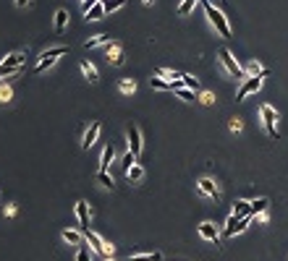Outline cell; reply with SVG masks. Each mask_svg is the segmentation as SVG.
<instances>
[{
	"mask_svg": "<svg viewBox=\"0 0 288 261\" xmlns=\"http://www.w3.org/2000/svg\"><path fill=\"white\" fill-rule=\"evenodd\" d=\"M63 55H68V47H66V44H58V47L45 50V52L40 55V60H37V65H34V73H45L48 68H53V65L58 63V58H63Z\"/></svg>",
	"mask_w": 288,
	"mask_h": 261,
	"instance_id": "2",
	"label": "cell"
},
{
	"mask_svg": "<svg viewBox=\"0 0 288 261\" xmlns=\"http://www.w3.org/2000/svg\"><path fill=\"white\" fill-rule=\"evenodd\" d=\"M259 115H262V123L267 128V136L270 138H278V110L273 105H259Z\"/></svg>",
	"mask_w": 288,
	"mask_h": 261,
	"instance_id": "4",
	"label": "cell"
},
{
	"mask_svg": "<svg viewBox=\"0 0 288 261\" xmlns=\"http://www.w3.org/2000/svg\"><path fill=\"white\" fill-rule=\"evenodd\" d=\"M126 136H128V152L139 157V154H142V149H144V138H142V130H139L136 126H128Z\"/></svg>",
	"mask_w": 288,
	"mask_h": 261,
	"instance_id": "8",
	"label": "cell"
},
{
	"mask_svg": "<svg viewBox=\"0 0 288 261\" xmlns=\"http://www.w3.org/2000/svg\"><path fill=\"white\" fill-rule=\"evenodd\" d=\"M197 188H199L202 196H210V199H218V196H220L218 183L212 180V178H199V180H197Z\"/></svg>",
	"mask_w": 288,
	"mask_h": 261,
	"instance_id": "11",
	"label": "cell"
},
{
	"mask_svg": "<svg viewBox=\"0 0 288 261\" xmlns=\"http://www.w3.org/2000/svg\"><path fill=\"white\" fill-rule=\"evenodd\" d=\"M142 3H144V5H152V3H155V0H142Z\"/></svg>",
	"mask_w": 288,
	"mask_h": 261,
	"instance_id": "41",
	"label": "cell"
},
{
	"mask_svg": "<svg viewBox=\"0 0 288 261\" xmlns=\"http://www.w3.org/2000/svg\"><path fill=\"white\" fill-rule=\"evenodd\" d=\"M79 68H81V73H84V79H89L92 84L100 81V73H97V68H95V65H92L89 60H81V63H79Z\"/></svg>",
	"mask_w": 288,
	"mask_h": 261,
	"instance_id": "21",
	"label": "cell"
},
{
	"mask_svg": "<svg viewBox=\"0 0 288 261\" xmlns=\"http://www.w3.org/2000/svg\"><path fill=\"white\" fill-rule=\"evenodd\" d=\"M76 219H79V227L81 230H89V209H87V201H76Z\"/></svg>",
	"mask_w": 288,
	"mask_h": 261,
	"instance_id": "15",
	"label": "cell"
},
{
	"mask_svg": "<svg viewBox=\"0 0 288 261\" xmlns=\"http://www.w3.org/2000/svg\"><path fill=\"white\" fill-rule=\"evenodd\" d=\"M102 5H105V13H115L126 5V0H102Z\"/></svg>",
	"mask_w": 288,
	"mask_h": 261,
	"instance_id": "31",
	"label": "cell"
},
{
	"mask_svg": "<svg viewBox=\"0 0 288 261\" xmlns=\"http://www.w3.org/2000/svg\"><path fill=\"white\" fill-rule=\"evenodd\" d=\"M150 87L157 89V91H173V84H171V81H165V79H160V76L150 79Z\"/></svg>",
	"mask_w": 288,
	"mask_h": 261,
	"instance_id": "25",
	"label": "cell"
},
{
	"mask_svg": "<svg viewBox=\"0 0 288 261\" xmlns=\"http://www.w3.org/2000/svg\"><path fill=\"white\" fill-rule=\"evenodd\" d=\"M102 44H113V42H110V34H95V37H89V40L84 42V47L87 50H95V47H102Z\"/></svg>",
	"mask_w": 288,
	"mask_h": 261,
	"instance_id": "17",
	"label": "cell"
},
{
	"mask_svg": "<svg viewBox=\"0 0 288 261\" xmlns=\"http://www.w3.org/2000/svg\"><path fill=\"white\" fill-rule=\"evenodd\" d=\"M262 79H265V76H252V79H244V84H241V87H238V91H236V102L246 99L249 94H257V91L262 89Z\"/></svg>",
	"mask_w": 288,
	"mask_h": 261,
	"instance_id": "6",
	"label": "cell"
},
{
	"mask_svg": "<svg viewBox=\"0 0 288 261\" xmlns=\"http://www.w3.org/2000/svg\"><path fill=\"white\" fill-rule=\"evenodd\" d=\"M157 76H160V79H171V84H175V81H181V79H183V73L171 71V68H160V71H157Z\"/></svg>",
	"mask_w": 288,
	"mask_h": 261,
	"instance_id": "28",
	"label": "cell"
},
{
	"mask_svg": "<svg viewBox=\"0 0 288 261\" xmlns=\"http://www.w3.org/2000/svg\"><path fill=\"white\" fill-rule=\"evenodd\" d=\"M183 87H186V89H191V91H199L202 89V84H199V79H194V76H189V73H183Z\"/></svg>",
	"mask_w": 288,
	"mask_h": 261,
	"instance_id": "32",
	"label": "cell"
},
{
	"mask_svg": "<svg viewBox=\"0 0 288 261\" xmlns=\"http://www.w3.org/2000/svg\"><path fill=\"white\" fill-rule=\"evenodd\" d=\"M204 13H207V18H210V24L215 26V32L220 34V37H230V24H228V18H226V13L220 11V8H215L210 3V0H204Z\"/></svg>",
	"mask_w": 288,
	"mask_h": 261,
	"instance_id": "1",
	"label": "cell"
},
{
	"mask_svg": "<svg viewBox=\"0 0 288 261\" xmlns=\"http://www.w3.org/2000/svg\"><path fill=\"white\" fill-rule=\"evenodd\" d=\"M136 160H139V157H136V154H131V152H128V154L123 157V173H128V170H131V167L136 165Z\"/></svg>",
	"mask_w": 288,
	"mask_h": 261,
	"instance_id": "34",
	"label": "cell"
},
{
	"mask_svg": "<svg viewBox=\"0 0 288 261\" xmlns=\"http://www.w3.org/2000/svg\"><path fill=\"white\" fill-rule=\"evenodd\" d=\"M60 238L66 240L68 246H81V243L87 240V238H84V230H73V227H66V230L60 232Z\"/></svg>",
	"mask_w": 288,
	"mask_h": 261,
	"instance_id": "12",
	"label": "cell"
},
{
	"mask_svg": "<svg viewBox=\"0 0 288 261\" xmlns=\"http://www.w3.org/2000/svg\"><path fill=\"white\" fill-rule=\"evenodd\" d=\"M97 183L102 185V188H108V191L115 188V183H113V178H110L108 173H97Z\"/></svg>",
	"mask_w": 288,
	"mask_h": 261,
	"instance_id": "33",
	"label": "cell"
},
{
	"mask_svg": "<svg viewBox=\"0 0 288 261\" xmlns=\"http://www.w3.org/2000/svg\"><path fill=\"white\" fill-rule=\"evenodd\" d=\"M24 63H26V52H11V55L3 60V65H8L11 71H18Z\"/></svg>",
	"mask_w": 288,
	"mask_h": 261,
	"instance_id": "16",
	"label": "cell"
},
{
	"mask_svg": "<svg viewBox=\"0 0 288 261\" xmlns=\"http://www.w3.org/2000/svg\"><path fill=\"white\" fill-rule=\"evenodd\" d=\"M81 3H87V0H81Z\"/></svg>",
	"mask_w": 288,
	"mask_h": 261,
	"instance_id": "43",
	"label": "cell"
},
{
	"mask_svg": "<svg viewBox=\"0 0 288 261\" xmlns=\"http://www.w3.org/2000/svg\"><path fill=\"white\" fill-rule=\"evenodd\" d=\"M87 21H100V18H105V5H102V0H97L95 5L89 8V11L84 13Z\"/></svg>",
	"mask_w": 288,
	"mask_h": 261,
	"instance_id": "19",
	"label": "cell"
},
{
	"mask_svg": "<svg viewBox=\"0 0 288 261\" xmlns=\"http://www.w3.org/2000/svg\"><path fill=\"white\" fill-rule=\"evenodd\" d=\"M13 99V89L11 84H0V105H8Z\"/></svg>",
	"mask_w": 288,
	"mask_h": 261,
	"instance_id": "30",
	"label": "cell"
},
{
	"mask_svg": "<svg viewBox=\"0 0 288 261\" xmlns=\"http://www.w3.org/2000/svg\"><path fill=\"white\" fill-rule=\"evenodd\" d=\"M105 261H115V259H105Z\"/></svg>",
	"mask_w": 288,
	"mask_h": 261,
	"instance_id": "42",
	"label": "cell"
},
{
	"mask_svg": "<svg viewBox=\"0 0 288 261\" xmlns=\"http://www.w3.org/2000/svg\"><path fill=\"white\" fill-rule=\"evenodd\" d=\"M267 207H270V199H265V196H259V199L252 201V209H249V217H257V214L267 212Z\"/></svg>",
	"mask_w": 288,
	"mask_h": 261,
	"instance_id": "20",
	"label": "cell"
},
{
	"mask_svg": "<svg viewBox=\"0 0 288 261\" xmlns=\"http://www.w3.org/2000/svg\"><path fill=\"white\" fill-rule=\"evenodd\" d=\"M197 3H199V0H181L178 8H175V13H178V16H189V13L194 11V5H197Z\"/></svg>",
	"mask_w": 288,
	"mask_h": 261,
	"instance_id": "27",
	"label": "cell"
},
{
	"mask_svg": "<svg viewBox=\"0 0 288 261\" xmlns=\"http://www.w3.org/2000/svg\"><path fill=\"white\" fill-rule=\"evenodd\" d=\"M228 128L233 130V133H241L244 130V123H241V118H230V123H228Z\"/></svg>",
	"mask_w": 288,
	"mask_h": 261,
	"instance_id": "35",
	"label": "cell"
},
{
	"mask_svg": "<svg viewBox=\"0 0 288 261\" xmlns=\"http://www.w3.org/2000/svg\"><path fill=\"white\" fill-rule=\"evenodd\" d=\"M16 8H26V5H32V0H13Z\"/></svg>",
	"mask_w": 288,
	"mask_h": 261,
	"instance_id": "39",
	"label": "cell"
},
{
	"mask_svg": "<svg viewBox=\"0 0 288 261\" xmlns=\"http://www.w3.org/2000/svg\"><path fill=\"white\" fill-rule=\"evenodd\" d=\"M13 214H16V207H13V204H11V207H5V217H13Z\"/></svg>",
	"mask_w": 288,
	"mask_h": 261,
	"instance_id": "40",
	"label": "cell"
},
{
	"mask_svg": "<svg viewBox=\"0 0 288 261\" xmlns=\"http://www.w3.org/2000/svg\"><path fill=\"white\" fill-rule=\"evenodd\" d=\"M84 238H87V243H89L92 248H95L102 259H113V254H115V246H110L108 240H102L95 230H84Z\"/></svg>",
	"mask_w": 288,
	"mask_h": 261,
	"instance_id": "3",
	"label": "cell"
},
{
	"mask_svg": "<svg viewBox=\"0 0 288 261\" xmlns=\"http://www.w3.org/2000/svg\"><path fill=\"white\" fill-rule=\"evenodd\" d=\"M220 63H223V68H226L230 76H236V79H246V73H244V65H238V60L233 58V55H230V50H226L223 47L220 52Z\"/></svg>",
	"mask_w": 288,
	"mask_h": 261,
	"instance_id": "5",
	"label": "cell"
},
{
	"mask_svg": "<svg viewBox=\"0 0 288 261\" xmlns=\"http://www.w3.org/2000/svg\"><path fill=\"white\" fill-rule=\"evenodd\" d=\"M123 60H126V58H123V47H120L118 42H113V44L108 47V63L118 68V65H123Z\"/></svg>",
	"mask_w": 288,
	"mask_h": 261,
	"instance_id": "13",
	"label": "cell"
},
{
	"mask_svg": "<svg viewBox=\"0 0 288 261\" xmlns=\"http://www.w3.org/2000/svg\"><path fill=\"white\" fill-rule=\"evenodd\" d=\"M199 102H202V105H212V102H215V94H212V91H202Z\"/></svg>",
	"mask_w": 288,
	"mask_h": 261,
	"instance_id": "36",
	"label": "cell"
},
{
	"mask_svg": "<svg viewBox=\"0 0 288 261\" xmlns=\"http://www.w3.org/2000/svg\"><path fill=\"white\" fill-rule=\"evenodd\" d=\"M123 261H163V254L160 251H152V254H134Z\"/></svg>",
	"mask_w": 288,
	"mask_h": 261,
	"instance_id": "24",
	"label": "cell"
},
{
	"mask_svg": "<svg viewBox=\"0 0 288 261\" xmlns=\"http://www.w3.org/2000/svg\"><path fill=\"white\" fill-rule=\"evenodd\" d=\"M252 219L254 217H249V214H246V217H233V214H230V217H228V222H226V230H223V235H238V232H244L249 225H252Z\"/></svg>",
	"mask_w": 288,
	"mask_h": 261,
	"instance_id": "7",
	"label": "cell"
},
{
	"mask_svg": "<svg viewBox=\"0 0 288 261\" xmlns=\"http://www.w3.org/2000/svg\"><path fill=\"white\" fill-rule=\"evenodd\" d=\"M118 89H120V94H134V91H136V81L134 79H120Z\"/></svg>",
	"mask_w": 288,
	"mask_h": 261,
	"instance_id": "29",
	"label": "cell"
},
{
	"mask_svg": "<svg viewBox=\"0 0 288 261\" xmlns=\"http://www.w3.org/2000/svg\"><path fill=\"white\" fill-rule=\"evenodd\" d=\"M66 24H68V11H66V8H58V11H55V21H53V29L60 34L63 29H66Z\"/></svg>",
	"mask_w": 288,
	"mask_h": 261,
	"instance_id": "18",
	"label": "cell"
},
{
	"mask_svg": "<svg viewBox=\"0 0 288 261\" xmlns=\"http://www.w3.org/2000/svg\"><path fill=\"white\" fill-rule=\"evenodd\" d=\"M13 73H16V71H11V68H8V65H3V63H0V79H5V76H13Z\"/></svg>",
	"mask_w": 288,
	"mask_h": 261,
	"instance_id": "37",
	"label": "cell"
},
{
	"mask_svg": "<svg viewBox=\"0 0 288 261\" xmlns=\"http://www.w3.org/2000/svg\"><path fill=\"white\" fill-rule=\"evenodd\" d=\"M100 133H102V126L100 123H92L89 128H87V133H84V138H81V149H89L97 144V138H100Z\"/></svg>",
	"mask_w": 288,
	"mask_h": 261,
	"instance_id": "9",
	"label": "cell"
},
{
	"mask_svg": "<svg viewBox=\"0 0 288 261\" xmlns=\"http://www.w3.org/2000/svg\"><path fill=\"white\" fill-rule=\"evenodd\" d=\"M199 235L204 238V240H210V243H220V232H218V227L215 225H212V222H199Z\"/></svg>",
	"mask_w": 288,
	"mask_h": 261,
	"instance_id": "10",
	"label": "cell"
},
{
	"mask_svg": "<svg viewBox=\"0 0 288 261\" xmlns=\"http://www.w3.org/2000/svg\"><path fill=\"white\" fill-rule=\"evenodd\" d=\"M113 160H115V146L108 144L105 149H102V157H100V173H108V167H110Z\"/></svg>",
	"mask_w": 288,
	"mask_h": 261,
	"instance_id": "14",
	"label": "cell"
},
{
	"mask_svg": "<svg viewBox=\"0 0 288 261\" xmlns=\"http://www.w3.org/2000/svg\"><path fill=\"white\" fill-rule=\"evenodd\" d=\"M126 178H128V183H139V180H142V178H144V167H142V165H139V162H136V165L131 167V170H128V173H126Z\"/></svg>",
	"mask_w": 288,
	"mask_h": 261,
	"instance_id": "26",
	"label": "cell"
},
{
	"mask_svg": "<svg viewBox=\"0 0 288 261\" xmlns=\"http://www.w3.org/2000/svg\"><path fill=\"white\" fill-rule=\"evenodd\" d=\"M249 209H252V201H244V199H238V201H233V209H230V214L233 217H246L249 214Z\"/></svg>",
	"mask_w": 288,
	"mask_h": 261,
	"instance_id": "22",
	"label": "cell"
},
{
	"mask_svg": "<svg viewBox=\"0 0 288 261\" xmlns=\"http://www.w3.org/2000/svg\"><path fill=\"white\" fill-rule=\"evenodd\" d=\"M244 73H246V79H252V76H267V71H265L257 60L246 63V65H244Z\"/></svg>",
	"mask_w": 288,
	"mask_h": 261,
	"instance_id": "23",
	"label": "cell"
},
{
	"mask_svg": "<svg viewBox=\"0 0 288 261\" xmlns=\"http://www.w3.org/2000/svg\"><path fill=\"white\" fill-rule=\"evenodd\" d=\"M76 261H89V251H87V248H79V254H76Z\"/></svg>",
	"mask_w": 288,
	"mask_h": 261,
	"instance_id": "38",
	"label": "cell"
}]
</instances>
